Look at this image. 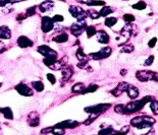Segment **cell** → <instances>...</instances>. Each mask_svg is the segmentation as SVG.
<instances>
[{
  "mask_svg": "<svg viewBox=\"0 0 158 135\" xmlns=\"http://www.w3.org/2000/svg\"><path fill=\"white\" fill-rule=\"evenodd\" d=\"M151 101H152L151 95H147V97L143 98L141 100H136L134 102L129 103L128 105H125V115H131L141 111L145 107V105L150 103Z\"/></svg>",
  "mask_w": 158,
  "mask_h": 135,
  "instance_id": "6da1fadb",
  "label": "cell"
},
{
  "mask_svg": "<svg viewBox=\"0 0 158 135\" xmlns=\"http://www.w3.org/2000/svg\"><path fill=\"white\" fill-rule=\"evenodd\" d=\"M155 124V119L147 115L144 116H137L131 120V126L138 129H145L150 128Z\"/></svg>",
  "mask_w": 158,
  "mask_h": 135,
  "instance_id": "7a4b0ae2",
  "label": "cell"
},
{
  "mask_svg": "<svg viewBox=\"0 0 158 135\" xmlns=\"http://www.w3.org/2000/svg\"><path fill=\"white\" fill-rule=\"evenodd\" d=\"M136 77L141 82H147L150 80H153L155 82H158V73L150 70H139L136 73Z\"/></svg>",
  "mask_w": 158,
  "mask_h": 135,
  "instance_id": "3957f363",
  "label": "cell"
},
{
  "mask_svg": "<svg viewBox=\"0 0 158 135\" xmlns=\"http://www.w3.org/2000/svg\"><path fill=\"white\" fill-rule=\"evenodd\" d=\"M111 107L110 104H98L94 105V106H90L84 109V111L87 112L88 114H102L105 111H107L109 108Z\"/></svg>",
  "mask_w": 158,
  "mask_h": 135,
  "instance_id": "277c9868",
  "label": "cell"
},
{
  "mask_svg": "<svg viewBox=\"0 0 158 135\" xmlns=\"http://www.w3.org/2000/svg\"><path fill=\"white\" fill-rule=\"evenodd\" d=\"M112 53V49L110 47H105L103 49H100L98 52L96 53H90L89 56L91 58L94 59V60H102V59H106L108 58Z\"/></svg>",
  "mask_w": 158,
  "mask_h": 135,
  "instance_id": "5b68a950",
  "label": "cell"
},
{
  "mask_svg": "<svg viewBox=\"0 0 158 135\" xmlns=\"http://www.w3.org/2000/svg\"><path fill=\"white\" fill-rule=\"evenodd\" d=\"M54 29V21L49 16H43L41 19V29L44 34L50 33Z\"/></svg>",
  "mask_w": 158,
  "mask_h": 135,
  "instance_id": "8992f818",
  "label": "cell"
},
{
  "mask_svg": "<svg viewBox=\"0 0 158 135\" xmlns=\"http://www.w3.org/2000/svg\"><path fill=\"white\" fill-rule=\"evenodd\" d=\"M14 88H16V92H18L21 95H23V97H32V95H34L33 90L24 82H19L18 85H16Z\"/></svg>",
  "mask_w": 158,
  "mask_h": 135,
  "instance_id": "52a82bcc",
  "label": "cell"
},
{
  "mask_svg": "<svg viewBox=\"0 0 158 135\" xmlns=\"http://www.w3.org/2000/svg\"><path fill=\"white\" fill-rule=\"evenodd\" d=\"M37 51H38L41 55H43L44 57H55V58H57V56H58V53L56 52L55 50H53V49H51L49 46H46V45L39 46L38 49H37Z\"/></svg>",
  "mask_w": 158,
  "mask_h": 135,
  "instance_id": "ba28073f",
  "label": "cell"
},
{
  "mask_svg": "<svg viewBox=\"0 0 158 135\" xmlns=\"http://www.w3.org/2000/svg\"><path fill=\"white\" fill-rule=\"evenodd\" d=\"M87 29V24H85V23H73L70 26V33L73 34L75 37L81 36L84 32Z\"/></svg>",
  "mask_w": 158,
  "mask_h": 135,
  "instance_id": "9c48e42d",
  "label": "cell"
},
{
  "mask_svg": "<svg viewBox=\"0 0 158 135\" xmlns=\"http://www.w3.org/2000/svg\"><path fill=\"white\" fill-rule=\"evenodd\" d=\"M80 123L78 121H73V120H65V121L59 122V123L55 124L54 126L58 127L61 129H75L76 127H78Z\"/></svg>",
  "mask_w": 158,
  "mask_h": 135,
  "instance_id": "30bf717a",
  "label": "cell"
},
{
  "mask_svg": "<svg viewBox=\"0 0 158 135\" xmlns=\"http://www.w3.org/2000/svg\"><path fill=\"white\" fill-rule=\"evenodd\" d=\"M27 122L31 127H37L40 125V115L37 112H31L28 115Z\"/></svg>",
  "mask_w": 158,
  "mask_h": 135,
  "instance_id": "8fae6325",
  "label": "cell"
},
{
  "mask_svg": "<svg viewBox=\"0 0 158 135\" xmlns=\"http://www.w3.org/2000/svg\"><path fill=\"white\" fill-rule=\"evenodd\" d=\"M129 87H130V84L128 82H125V81L119 82V84H118L114 90H111V95H114V97H119V95H122L125 92H127Z\"/></svg>",
  "mask_w": 158,
  "mask_h": 135,
  "instance_id": "7c38bea8",
  "label": "cell"
},
{
  "mask_svg": "<svg viewBox=\"0 0 158 135\" xmlns=\"http://www.w3.org/2000/svg\"><path fill=\"white\" fill-rule=\"evenodd\" d=\"M34 45V42L29 39L28 37L26 36H21L19 37L18 39V46L22 49H26V48H30V47H33Z\"/></svg>",
  "mask_w": 158,
  "mask_h": 135,
  "instance_id": "4fadbf2b",
  "label": "cell"
},
{
  "mask_svg": "<svg viewBox=\"0 0 158 135\" xmlns=\"http://www.w3.org/2000/svg\"><path fill=\"white\" fill-rule=\"evenodd\" d=\"M53 7H54V2L52 0H45V1L41 2L40 5L38 6V8L42 13H46V12L52 10Z\"/></svg>",
  "mask_w": 158,
  "mask_h": 135,
  "instance_id": "5bb4252c",
  "label": "cell"
},
{
  "mask_svg": "<svg viewBox=\"0 0 158 135\" xmlns=\"http://www.w3.org/2000/svg\"><path fill=\"white\" fill-rule=\"evenodd\" d=\"M73 74V69L71 66H65L61 71V81H68Z\"/></svg>",
  "mask_w": 158,
  "mask_h": 135,
  "instance_id": "9a60e30c",
  "label": "cell"
},
{
  "mask_svg": "<svg viewBox=\"0 0 158 135\" xmlns=\"http://www.w3.org/2000/svg\"><path fill=\"white\" fill-rule=\"evenodd\" d=\"M11 39V29L7 26H0V40H10Z\"/></svg>",
  "mask_w": 158,
  "mask_h": 135,
  "instance_id": "2e32d148",
  "label": "cell"
},
{
  "mask_svg": "<svg viewBox=\"0 0 158 135\" xmlns=\"http://www.w3.org/2000/svg\"><path fill=\"white\" fill-rule=\"evenodd\" d=\"M97 40L99 43L101 44H108L109 43V41H110V37L109 35H108L107 33H106L105 31H103V29H100V31H98L97 32Z\"/></svg>",
  "mask_w": 158,
  "mask_h": 135,
  "instance_id": "e0dca14e",
  "label": "cell"
},
{
  "mask_svg": "<svg viewBox=\"0 0 158 135\" xmlns=\"http://www.w3.org/2000/svg\"><path fill=\"white\" fill-rule=\"evenodd\" d=\"M127 94L131 100H136L139 97L140 92H139V90H138V87H134V85H130L129 88L127 90Z\"/></svg>",
  "mask_w": 158,
  "mask_h": 135,
  "instance_id": "ac0fdd59",
  "label": "cell"
},
{
  "mask_svg": "<svg viewBox=\"0 0 158 135\" xmlns=\"http://www.w3.org/2000/svg\"><path fill=\"white\" fill-rule=\"evenodd\" d=\"M0 113L4 116V118L7 120H12L13 119V113L12 110L9 107H4V108H0Z\"/></svg>",
  "mask_w": 158,
  "mask_h": 135,
  "instance_id": "d6986e66",
  "label": "cell"
},
{
  "mask_svg": "<svg viewBox=\"0 0 158 135\" xmlns=\"http://www.w3.org/2000/svg\"><path fill=\"white\" fill-rule=\"evenodd\" d=\"M76 57L78 58V60L80 62H88L89 61V57L84 53V50L82 48H79L76 52Z\"/></svg>",
  "mask_w": 158,
  "mask_h": 135,
  "instance_id": "ffe728a7",
  "label": "cell"
},
{
  "mask_svg": "<svg viewBox=\"0 0 158 135\" xmlns=\"http://www.w3.org/2000/svg\"><path fill=\"white\" fill-rule=\"evenodd\" d=\"M68 35L66 33H61V34H58L57 36L53 37V42H55V43H65V42L68 41Z\"/></svg>",
  "mask_w": 158,
  "mask_h": 135,
  "instance_id": "44dd1931",
  "label": "cell"
},
{
  "mask_svg": "<svg viewBox=\"0 0 158 135\" xmlns=\"http://www.w3.org/2000/svg\"><path fill=\"white\" fill-rule=\"evenodd\" d=\"M84 10L82 7L80 6H76V5H70V8H68V11H70V13L71 14V16H73L75 18H78V15L81 13Z\"/></svg>",
  "mask_w": 158,
  "mask_h": 135,
  "instance_id": "7402d4cb",
  "label": "cell"
},
{
  "mask_svg": "<svg viewBox=\"0 0 158 135\" xmlns=\"http://www.w3.org/2000/svg\"><path fill=\"white\" fill-rule=\"evenodd\" d=\"M32 84V87H33V90H35L36 92H41L44 90V83L41 81V80H36V81H32L31 82Z\"/></svg>",
  "mask_w": 158,
  "mask_h": 135,
  "instance_id": "603a6c76",
  "label": "cell"
},
{
  "mask_svg": "<svg viewBox=\"0 0 158 135\" xmlns=\"http://www.w3.org/2000/svg\"><path fill=\"white\" fill-rule=\"evenodd\" d=\"M84 90H85V84H84L83 82L76 83V84H73V87H71V92H73V94H82V92Z\"/></svg>",
  "mask_w": 158,
  "mask_h": 135,
  "instance_id": "cb8c5ba5",
  "label": "cell"
},
{
  "mask_svg": "<svg viewBox=\"0 0 158 135\" xmlns=\"http://www.w3.org/2000/svg\"><path fill=\"white\" fill-rule=\"evenodd\" d=\"M118 21L117 18H114V16H111V18H106L105 21H104V24L107 28H112V26H114L115 24H116Z\"/></svg>",
  "mask_w": 158,
  "mask_h": 135,
  "instance_id": "d4e9b609",
  "label": "cell"
},
{
  "mask_svg": "<svg viewBox=\"0 0 158 135\" xmlns=\"http://www.w3.org/2000/svg\"><path fill=\"white\" fill-rule=\"evenodd\" d=\"M113 12V9L111 7L109 6H102V8L100 9L99 13H100V16H103V18H106L107 15H109L110 13H112Z\"/></svg>",
  "mask_w": 158,
  "mask_h": 135,
  "instance_id": "484cf974",
  "label": "cell"
},
{
  "mask_svg": "<svg viewBox=\"0 0 158 135\" xmlns=\"http://www.w3.org/2000/svg\"><path fill=\"white\" fill-rule=\"evenodd\" d=\"M98 88H99V87H98L97 84H91V85H89L88 87H85V90L82 92V95L90 94V92H95Z\"/></svg>",
  "mask_w": 158,
  "mask_h": 135,
  "instance_id": "4316f807",
  "label": "cell"
},
{
  "mask_svg": "<svg viewBox=\"0 0 158 135\" xmlns=\"http://www.w3.org/2000/svg\"><path fill=\"white\" fill-rule=\"evenodd\" d=\"M114 112L119 115H125V106L122 104H117L114 106Z\"/></svg>",
  "mask_w": 158,
  "mask_h": 135,
  "instance_id": "83f0119b",
  "label": "cell"
},
{
  "mask_svg": "<svg viewBox=\"0 0 158 135\" xmlns=\"http://www.w3.org/2000/svg\"><path fill=\"white\" fill-rule=\"evenodd\" d=\"M86 34H87L88 38H92L93 36H95L97 34V31H96V28L94 26H89L86 29Z\"/></svg>",
  "mask_w": 158,
  "mask_h": 135,
  "instance_id": "f1b7e54d",
  "label": "cell"
},
{
  "mask_svg": "<svg viewBox=\"0 0 158 135\" xmlns=\"http://www.w3.org/2000/svg\"><path fill=\"white\" fill-rule=\"evenodd\" d=\"M132 7L134 9H137V10H144V9H146L147 4L144 1H138L136 4H133Z\"/></svg>",
  "mask_w": 158,
  "mask_h": 135,
  "instance_id": "f546056e",
  "label": "cell"
},
{
  "mask_svg": "<svg viewBox=\"0 0 158 135\" xmlns=\"http://www.w3.org/2000/svg\"><path fill=\"white\" fill-rule=\"evenodd\" d=\"M150 109H151L154 115H158V101L152 100L150 102Z\"/></svg>",
  "mask_w": 158,
  "mask_h": 135,
  "instance_id": "4dcf8cb0",
  "label": "cell"
},
{
  "mask_svg": "<svg viewBox=\"0 0 158 135\" xmlns=\"http://www.w3.org/2000/svg\"><path fill=\"white\" fill-rule=\"evenodd\" d=\"M99 116H100L99 114H90V116L88 117V119L85 120L84 124H85V125H90V124H92L93 122H95V120L97 119V118L99 117Z\"/></svg>",
  "mask_w": 158,
  "mask_h": 135,
  "instance_id": "1f68e13d",
  "label": "cell"
},
{
  "mask_svg": "<svg viewBox=\"0 0 158 135\" xmlns=\"http://www.w3.org/2000/svg\"><path fill=\"white\" fill-rule=\"evenodd\" d=\"M76 66H78L80 69H84V70H88V71H92V67H91L90 65H89L88 62H80L79 61V63L76 64Z\"/></svg>",
  "mask_w": 158,
  "mask_h": 135,
  "instance_id": "d6a6232c",
  "label": "cell"
},
{
  "mask_svg": "<svg viewBox=\"0 0 158 135\" xmlns=\"http://www.w3.org/2000/svg\"><path fill=\"white\" fill-rule=\"evenodd\" d=\"M123 21L127 23H132L136 21V18L132 13H125V15H123Z\"/></svg>",
  "mask_w": 158,
  "mask_h": 135,
  "instance_id": "836d02e7",
  "label": "cell"
},
{
  "mask_svg": "<svg viewBox=\"0 0 158 135\" xmlns=\"http://www.w3.org/2000/svg\"><path fill=\"white\" fill-rule=\"evenodd\" d=\"M36 9H37V6H31L29 7V8H27L26 10V14L28 18H30V16H33L36 14Z\"/></svg>",
  "mask_w": 158,
  "mask_h": 135,
  "instance_id": "e575fe53",
  "label": "cell"
},
{
  "mask_svg": "<svg viewBox=\"0 0 158 135\" xmlns=\"http://www.w3.org/2000/svg\"><path fill=\"white\" fill-rule=\"evenodd\" d=\"M88 14H89V16H91V18L92 19H98L100 18V13L99 12H97L96 10H94V9H90V10H88Z\"/></svg>",
  "mask_w": 158,
  "mask_h": 135,
  "instance_id": "d590c367",
  "label": "cell"
},
{
  "mask_svg": "<svg viewBox=\"0 0 158 135\" xmlns=\"http://www.w3.org/2000/svg\"><path fill=\"white\" fill-rule=\"evenodd\" d=\"M120 52L122 53H132V52H134V46L133 45L123 46V47L122 48V50H120Z\"/></svg>",
  "mask_w": 158,
  "mask_h": 135,
  "instance_id": "8d00e7d4",
  "label": "cell"
},
{
  "mask_svg": "<svg viewBox=\"0 0 158 135\" xmlns=\"http://www.w3.org/2000/svg\"><path fill=\"white\" fill-rule=\"evenodd\" d=\"M130 131V126H123L119 131H117L116 135H127Z\"/></svg>",
  "mask_w": 158,
  "mask_h": 135,
  "instance_id": "74e56055",
  "label": "cell"
},
{
  "mask_svg": "<svg viewBox=\"0 0 158 135\" xmlns=\"http://www.w3.org/2000/svg\"><path fill=\"white\" fill-rule=\"evenodd\" d=\"M47 79L50 81L51 84H55L56 83V77L54 76V74H52V73H48V74L46 75Z\"/></svg>",
  "mask_w": 158,
  "mask_h": 135,
  "instance_id": "f35d334b",
  "label": "cell"
},
{
  "mask_svg": "<svg viewBox=\"0 0 158 135\" xmlns=\"http://www.w3.org/2000/svg\"><path fill=\"white\" fill-rule=\"evenodd\" d=\"M105 2L104 1H96V0H93L88 6H104Z\"/></svg>",
  "mask_w": 158,
  "mask_h": 135,
  "instance_id": "ab89813d",
  "label": "cell"
},
{
  "mask_svg": "<svg viewBox=\"0 0 158 135\" xmlns=\"http://www.w3.org/2000/svg\"><path fill=\"white\" fill-rule=\"evenodd\" d=\"M52 19L54 23H62V21H65V18H63L62 15H60V14H56V15L53 16Z\"/></svg>",
  "mask_w": 158,
  "mask_h": 135,
  "instance_id": "60d3db41",
  "label": "cell"
},
{
  "mask_svg": "<svg viewBox=\"0 0 158 135\" xmlns=\"http://www.w3.org/2000/svg\"><path fill=\"white\" fill-rule=\"evenodd\" d=\"M153 62H154V56L150 55L149 57L147 58V60L144 62V66H150V65H152Z\"/></svg>",
  "mask_w": 158,
  "mask_h": 135,
  "instance_id": "b9f144b4",
  "label": "cell"
},
{
  "mask_svg": "<svg viewBox=\"0 0 158 135\" xmlns=\"http://www.w3.org/2000/svg\"><path fill=\"white\" fill-rule=\"evenodd\" d=\"M156 42H157V38H152L151 40L148 42V47L149 48H154L155 45H156Z\"/></svg>",
  "mask_w": 158,
  "mask_h": 135,
  "instance_id": "7bdbcfd3",
  "label": "cell"
},
{
  "mask_svg": "<svg viewBox=\"0 0 158 135\" xmlns=\"http://www.w3.org/2000/svg\"><path fill=\"white\" fill-rule=\"evenodd\" d=\"M28 16H27L26 12H24V13H19L18 16H16V21H23V19L27 18Z\"/></svg>",
  "mask_w": 158,
  "mask_h": 135,
  "instance_id": "ee69618b",
  "label": "cell"
},
{
  "mask_svg": "<svg viewBox=\"0 0 158 135\" xmlns=\"http://www.w3.org/2000/svg\"><path fill=\"white\" fill-rule=\"evenodd\" d=\"M5 50H6V46H5V44H4L2 41H0V53H3Z\"/></svg>",
  "mask_w": 158,
  "mask_h": 135,
  "instance_id": "f6af8a7d",
  "label": "cell"
},
{
  "mask_svg": "<svg viewBox=\"0 0 158 135\" xmlns=\"http://www.w3.org/2000/svg\"><path fill=\"white\" fill-rule=\"evenodd\" d=\"M10 2V0H0V7H4Z\"/></svg>",
  "mask_w": 158,
  "mask_h": 135,
  "instance_id": "bcb514c9",
  "label": "cell"
},
{
  "mask_svg": "<svg viewBox=\"0 0 158 135\" xmlns=\"http://www.w3.org/2000/svg\"><path fill=\"white\" fill-rule=\"evenodd\" d=\"M78 2H80V3H83V4H86V5H89V4L91 3V2L93 1V0H76Z\"/></svg>",
  "mask_w": 158,
  "mask_h": 135,
  "instance_id": "7dc6e473",
  "label": "cell"
},
{
  "mask_svg": "<svg viewBox=\"0 0 158 135\" xmlns=\"http://www.w3.org/2000/svg\"><path fill=\"white\" fill-rule=\"evenodd\" d=\"M22 1H24V0H10V2H9V3L14 4V3H19V2H22Z\"/></svg>",
  "mask_w": 158,
  "mask_h": 135,
  "instance_id": "c3c4849f",
  "label": "cell"
},
{
  "mask_svg": "<svg viewBox=\"0 0 158 135\" xmlns=\"http://www.w3.org/2000/svg\"><path fill=\"white\" fill-rule=\"evenodd\" d=\"M154 134H155V131H154V130H153V129H151V130H150V131L148 132V133H147L146 135H154Z\"/></svg>",
  "mask_w": 158,
  "mask_h": 135,
  "instance_id": "681fc988",
  "label": "cell"
},
{
  "mask_svg": "<svg viewBox=\"0 0 158 135\" xmlns=\"http://www.w3.org/2000/svg\"><path fill=\"white\" fill-rule=\"evenodd\" d=\"M120 74H122V76H125V75L127 74V70H125V69H122V71H120Z\"/></svg>",
  "mask_w": 158,
  "mask_h": 135,
  "instance_id": "f907efd6",
  "label": "cell"
},
{
  "mask_svg": "<svg viewBox=\"0 0 158 135\" xmlns=\"http://www.w3.org/2000/svg\"><path fill=\"white\" fill-rule=\"evenodd\" d=\"M59 1H62V2H66V0H59Z\"/></svg>",
  "mask_w": 158,
  "mask_h": 135,
  "instance_id": "816d5d0a",
  "label": "cell"
},
{
  "mask_svg": "<svg viewBox=\"0 0 158 135\" xmlns=\"http://www.w3.org/2000/svg\"><path fill=\"white\" fill-rule=\"evenodd\" d=\"M2 87V82H0V87Z\"/></svg>",
  "mask_w": 158,
  "mask_h": 135,
  "instance_id": "f5cc1de1",
  "label": "cell"
},
{
  "mask_svg": "<svg viewBox=\"0 0 158 135\" xmlns=\"http://www.w3.org/2000/svg\"><path fill=\"white\" fill-rule=\"evenodd\" d=\"M123 1H129V0H123Z\"/></svg>",
  "mask_w": 158,
  "mask_h": 135,
  "instance_id": "db71d44e",
  "label": "cell"
},
{
  "mask_svg": "<svg viewBox=\"0 0 158 135\" xmlns=\"http://www.w3.org/2000/svg\"><path fill=\"white\" fill-rule=\"evenodd\" d=\"M0 128H1V125H0Z\"/></svg>",
  "mask_w": 158,
  "mask_h": 135,
  "instance_id": "11a10c76",
  "label": "cell"
},
{
  "mask_svg": "<svg viewBox=\"0 0 158 135\" xmlns=\"http://www.w3.org/2000/svg\"><path fill=\"white\" fill-rule=\"evenodd\" d=\"M98 135H99V134H98Z\"/></svg>",
  "mask_w": 158,
  "mask_h": 135,
  "instance_id": "9f6ffc18",
  "label": "cell"
}]
</instances>
